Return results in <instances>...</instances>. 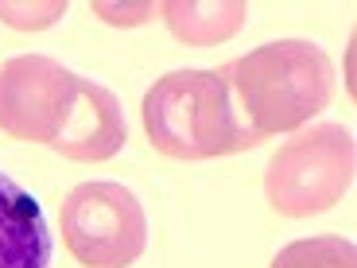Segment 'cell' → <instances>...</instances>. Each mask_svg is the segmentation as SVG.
Segmentation results:
<instances>
[{
  "mask_svg": "<svg viewBox=\"0 0 357 268\" xmlns=\"http://www.w3.org/2000/svg\"><path fill=\"white\" fill-rule=\"evenodd\" d=\"M63 245L86 268H128L148 249V214L140 198L113 179L78 183L59 210Z\"/></svg>",
  "mask_w": 357,
  "mask_h": 268,
  "instance_id": "obj_4",
  "label": "cell"
},
{
  "mask_svg": "<svg viewBox=\"0 0 357 268\" xmlns=\"http://www.w3.org/2000/svg\"><path fill=\"white\" fill-rule=\"evenodd\" d=\"M144 133L171 160H214L252 148L218 70H171L144 94Z\"/></svg>",
  "mask_w": 357,
  "mask_h": 268,
  "instance_id": "obj_2",
  "label": "cell"
},
{
  "mask_svg": "<svg viewBox=\"0 0 357 268\" xmlns=\"http://www.w3.org/2000/svg\"><path fill=\"white\" fill-rule=\"evenodd\" d=\"M125 144H128V128L116 94L105 89L101 82H89L78 74L70 113H66L63 128L54 136L51 152L78 163H101V160H113Z\"/></svg>",
  "mask_w": 357,
  "mask_h": 268,
  "instance_id": "obj_6",
  "label": "cell"
},
{
  "mask_svg": "<svg viewBox=\"0 0 357 268\" xmlns=\"http://www.w3.org/2000/svg\"><path fill=\"white\" fill-rule=\"evenodd\" d=\"M54 237L43 206L0 171V268H51Z\"/></svg>",
  "mask_w": 357,
  "mask_h": 268,
  "instance_id": "obj_7",
  "label": "cell"
},
{
  "mask_svg": "<svg viewBox=\"0 0 357 268\" xmlns=\"http://www.w3.org/2000/svg\"><path fill=\"white\" fill-rule=\"evenodd\" d=\"M354 133L334 121H319L276 148L264 171V195L284 218L322 214L354 187Z\"/></svg>",
  "mask_w": 357,
  "mask_h": 268,
  "instance_id": "obj_3",
  "label": "cell"
},
{
  "mask_svg": "<svg viewBox=\"0 0 357 268\" xmlns=\"http://www.w3.org/2000/svg\"><path fill=\"white\" fill-rule=\"evenodd\" d=\"M93 12L113 27H136V24H148L160 12V4H93Z\"/></svg>",
  "mask_w": 357,
  "mask_h": 268,
  "instance_id": "obj_11",
  "label": "cell"
},
{
  "mask_svg": "<svg viewBox=\"0 0 357 268\" xmlns=\"http://www.w3.org/2000/svg\"><path fill=\"white\" fill-rule=\"evenodd\" d=\"M218 74L229 86L233 113L252 148L264 144L268 136L299 133L314 113L331 105L334 86H338L331 54L311 39L264 43L218 66Z\"/></svg>",
  "mask_w": 357,
  "mask_h": 268,
  "instance_id": "obj_1",
  "label": "cell"
},
{
  "mask_svg": "<svg viewBox=\"0 0 357 268\" xmlns=\"http://www.w3.org/2000/svg\"><path fill=\"white\" fill-rule=\"evenodd\" d=\"M160 16L178 43L218 47L245 27L249 8L241 0H218V4H210V0L206 4L202 0H167V4H160Z\"/></svg>",
  "mask_w": 357,
  "mask_h": 268,
  "instance_id": "obj_8",
  "label": "cell"
},
{
  "mask_svg": "<svg viewBox=\"0 0 357 268\" xmlns=\"http://www.w3.org/2000/svg\"><path fill=\"white\" fill-rule=\"evenodd\" d=\"M272 268H357V249L349 237L319 233V237L284 245L272 257Z\"/></svg>",
  "mask_w": 357,
  "mask_h": 268,
  "instance_id": "obj_9",
  "label": "cell"
},
{
  "mask_svg": "<svg viewBox=\"0 0 357 268\" xmlns=\"http://www.w3.org/2000/svg\"><path fill=\"white\" fill-rule=\"evenodd\" d=\"M74 82L78 74H70L47 54L8 59L0 66V133L51 148L70 113Z\"/></svg>",
  "mask_w": 357,
  "mask_h": 268,
  "instance_id": "obj_5",
  "label": "cell"
},
{
  "mask_svg": "<svg viewBox=\"0 0 357 268\" xmlns=\"http://www.w3.org/2000/svg\"><path fill=\"white\" fill-rule=\"evenodd\" d=\"M66 16V4H0V20L20 31H39V27H51L54 20Z\"/></svg>",
  "mask_w": 357,
  "mask_h": 268,
  "instance_id": "obj_10",
  "label": "cell"
}]
</instances>
